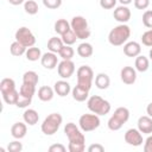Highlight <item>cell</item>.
Returning <instances> with one entry per match:
<instances>
[{
  "label": "cell",
  "instance_id": "obj_46",
  "mask_svg": "<svg viewBox=\"0 0 152 152\" xmlns=\"http://www.w3.org/2000/svg\"><path fill=\"white\" fill-rule=\"evenodd\" d=\"M146 113H147L148 116L152 118V102H150V103L147 104V107H146Z\"/></svg>",
  "mask_w": 152,
  "mask_h": 152
},
{
  "label": "cell",
  "instance_id": "obj_11",
  "mask_svg": "<svg viewBox=\"0 0 152 152\" xmlns=\"http://www.w3.org/2000/svg\"><path fill=\"white\" fill-rule=\"evenodd\" d=\"M125 141L131 146H140L142 145V134L137 128H129L125 133Z\"/></svg>",
  "mask_w": 152,
  "mask_h": 152
},
{
  "label": "cell",
  "instance_id": "obj_45",
  "mask_svg": "<svg viewBox=\"0 0 152 152\" xmlns=\"http://www.w3.org/2000/svg\"><path fill=\"white\" fill-rule=\"evenodd\" d=\"M144 151L145 152H152V135L147 137L144 144Z\"/></svg>",
  "mask_w": 152,
  "mask_h": 152
},
{
  "label": "cell",
  "instance_id": "obj_32",
  "mask_svg": "<svg viewBox=\"0 0 152 152\" xmlns=\"http://www.w3.org/2000/svg\"><path fill=\"white\" fill-rule=\"evenodd\" d=\"M1 95H2L4 101H5L7 104H15V103H17V100H18V96H19V91H17V90L14 89V90H12V91H8V93L1 94Z\"/></svg>",
  "mask_w": 152,
  "mask_h": 152
},
{
  "label": "cell",
  "instance_id": "obj_8",
  "mask_svg": "<svg viewBox=\"0 0 152 152\" xmlns=\"http://www.w3.org/2000/svg\"><path fill=\"white\" fill-rule=\"evenodd\" d=\"M78 125H80V128L83 132H91V131H95L96 128H99L100 118L95 113H93V114H83L78 119Z\"/></svg>",
  "mask_w": 152,
  "mask_h": 152
},
{
  "label": "cell",
  "instance_id": "obj_39",
  "mask_svg": "<svg viewBox=\"0 0 152 152\" xmlns=\"http://www.w3.org/2000/svg\"><path fill=\"white\" fill-rule=\"evenodd\" d=\"M141 42L145 46H152V28L147 30L141 36Z\"/></svg>",
  "mask_w": 152,
  "mask_h": 152
},
{
  "label": "cell",
  "instance_id": "obj_27",
  "mask_svg": "<svg viewBox=\"0 0 152 152\" xmlns=\"http://www.w3.org/2000/svg\"><path fill=\"white\" fill-rule=\"evenodd\" d=\"M39 82V76L36 71L28 70L23 75V83H27V84H32V86H37Z\"/></svg>",
  "mask_w": 152,
  "mask_h": 152
},
{
  "label": "cell",
  "instance_id": "obj_25",
  "mask_svg": "<svg viewBox=\"0 0 152 152\" xmlns=\"http://www.w3.org/2000/svg\"><path fill=\"white\" fill-rule=\"evenodd\" d=\"M134 66H135V70L140 71V72H145L147 71L148 66H150V62H148V58L145 57V56H137L135 58V62H134Z\"/></svg>",
  "mask_w": 152,
  "mask_h": 152
},
{
  "label": "cell",
  "instance_id": "obj_6",
  "mask_svg": "<svg viewBox=\"0 0 152 152\" xmlns=\"http://www.w3.org/2000/svg\"><path fill=\"white\" fill-rule=\"evenodd\" d=\"M72 31L76 33L78 39H87L90 36V30L88 28V21L82 15H76L70 21Z\"/></svg>",
  "mask_w": 152,
  "mask_h": 152
},
{
  "label": "cell",
  "instance_id": "obj_16",
  "mask_svg": "<svg viewBox=\"0 0 152 152\" xmlns=\"http://www.w3.org/2000/svg\"><path fill=\"white\" fill-rule=\"evenodd\" d=\"M141 52V46L138 42H128L124 45V53L127 57H137Z\"/></svg>",
  "mask_w": 152,
  "mask_h": 152
},
{
  "label": "cell",
  "instance_id": "obj_33",
  "mask_svg": "<svg viewBox=\"0 0 152 152\" xmlns=\"http://www.w3.org/2000/svg\"><path fill=\"white\" fill-rule=\"evenodd\" d=\"M76 39H78V38H77L76 33L72 31V28H70L68 32L62 34V40H63L64 45H72L76 42Z\"/></svg>",
  "mask_w": 152,
  "mask_h": 152
},
{
  "label": "cell",
  "instance_id": "obj_3",
  "mask_svg": "<svg viewBox=\"0 0 152 152\" xmlns=\"http://www.w3.org/2000/svg\"><path fill=\"white\" fill-rule=\"evenodd\" d=\"M88 109L97 115H106L110 112V103L99 95H93L87 101Z\"/></svg>",
  "mask_w": 152,
  "mask_h": 152
},
{
  "label": "cell",
  "instance_id": "obj_24",
  "mask_svg": "<svg viewBox=\"0 0 152 152\" xmlns=\"http://www.w3.org/2000/svg\"><path fill=\"white\" fill-rule=\"evenodd\" d=\"M64 43L62 40V38H57V37H51L49 40H48V49L49 51L51 52H55V53H59L61 49L63 48Z\"/></svg>",
  "mask_w": 152,
  "mask_h": 152
},
{
  "label": "cell",
  "instance_id": "obj_12",
  "mask_svg": "<svg viewBox=\"0 0 152 152\" xmlns=\"http://www.w3.org/2000/svg\"><path fill=\"white\" fill-rule=\"evenodd\" d=\"M113 17H114V19L116 21H119L121 24H125L131 19V11H129V8L127 6L121 5V6H118L114 10Z\"/></svg>",
  "mask_w": 152,
  "mask_h": 152
},
{
  "label": "cell",
  "instance_id": "obj_43",
  "mask_svg": "<svg viewBox=\"0 0 152 152\" xmlns=\"http://www.w3.org/2000/svg\"><path fill=\"white\" fill-rule=\"evenodd\" d=\"M65 146L62 145V144H53L49 147V151L50 152H65Z\"/></svg>",
  "mask_w": 152,
  "mask_h": 152
},
{
  "label": "cell",
  "instance_id": "obj_36",
  "mask_svg": "<svg viewBox=\"0 0 152 152\" xmlns=\"http://www.w3.org/2000/svg\"><path fill=\"white\" fill-rule=\"evenodd\" d=\"M31 101H32V97L25 96V95H23V94L19 93V96H18V100H17L15 106L19 107V108H26L28 104H31Z\"/></svg>",
  "mask_w": 152,
  "mask_h": 152
},
{
  "label": "cell",
  "instance_id": "obj_22",
  "mask_svg": "<svg viewBox=\"0 0 152 152\" xmlns=\"http://www.w3.org/2000/svg\"><path fill=\"white\" fill-rule=\"evenodd\" d=\"M71 94H72V97H74V100H76V101H78V102H83V101H86L87 99H88V95H89V90H87V89H83L82 87H80V86H75L74 88H72V90H71Z\"/></svg>",
  "mask_w": 152,
  "mask_h": 152
},
{
  "label": "cell",
  "instance_id": "obj_9",
  "mask_svg": "<svg viewBox=\"0 0 152 152\" xmlns=\"http://www.w3.org/2000/svg\"><path fill=\"white\" fill-rule=\"evenodd\" d=\"M15 40L19 42L20 44H23L26 48H31L36 43V37L31 32L30 28L23 26V27H19L17 30V32H15Z\"/></svg>",
  "mask_w": 152,
  "mask_h": 152
},
{
  "label": "cell",
  "instance_id": "obj_20",
  "mask_svg": "<svg viewBox=\"0 0 152 152\" xmlns=\"http://www.w3.org/2000/svg\"><path fill=\"white\" fill-rule=\"evenodd\" d=\"M109 84H110V78H109V76L107 74L100 72V74H97L95 76V86L99 89L104 90V89H107L109 87Z\"/></svg>",
  "mask_w": 152,
  "mask_h": 152
},
{
  "label": "cell",
  "instance_id": "obj_34",
  "mask_svg": "<svg viewBox=\"0 0 152 152\" xmlns=\"http://www.w3.org/2000/svg\"><path fill=\"white\" fill-rule=\"evenodd\" d=\"M58 55L61 56L62 59H71L75 55V51L71 48V45H63V48L61 49Z\"/></svg>",
  "mask_w": 152,
  "mask_h": 152
},
{
  "label": "cell",
  "instance_id": "obj_29",
  "mask_svg": "<svg viewBox=\"0 0 152 152\" xmlns=\"http://www.w3.org/2000/svg\"><path fill=\"white\" fill-rule=\"evenodd\" d=\"M14 89H15V82H14V80L8 78V77L1 80V82H0V91H1V94L12 91Z\"/></svg>",
  "mask_w": 152,
  "mask_h": 152
},
{
  "label": "cell",
  "instance_id": "obj_15",
  "mask_svg": "<svg viewBox=\"0 0 152 152\" xmlns=\"http://www.w3.org/2000/svg\"><path fill=\"white\" fill-rule=\"evenodd\" d=\"M138 129L142 134H151L152 133V118L148 115L140 116L138 119Z\"/></svg>",
  "mask_w": 152,
  "mask_h": 152
},
{
  "label": "cell",
  "instance_id": "obj_5",
  "mask_svg": "<svg viewBox=\"0 0 152 152\" xmlns=\"http://www.w3.org/2000/svg\"><path fill=\"white\" fill-rule=\"evenodd\" d=\"M62 121H63V118H62V115L59 113H51V114H49L44 119V121H43V124L40 126L42 132L45 135H53L58 131V128L61 127Z\"/></svg>",
  "mask_w": 152,
  "mask_h": 152
},
{
  "label": "cell",
  "instance_id": "obj_17",
  "mask_svg": "<svg viewBox=\"0 0 152 152\" xmlns=\"http://www.w3.org/2000/svg\"><path fill=\"white\" fill-rule=\"evenodd\" d=\"M53 89H55V93H56L58 96H62V97L66 96V95L70 93V90H71L70 84H69L66 81H64V80L57 81V82L53 84Z\"/></svg>",
  "mask_w": 152,
  "mask_h": 152
},
{
  "label": "cell",
  "instance_id": "obj_30",
  "mask_svg": "<svg viewBox=\"0 0 152 152\" xmlns=\"http://www.w3.org/2000/svg\"><path fill=\"white\" fill-rule=\"evenodd\" d=\"M10 51H11V53H12L13 56L19 57V56H21V55H24V53L26 52V46H24L23 44H20L19 42L15 40V42H13V43L11 44Z\"/></svg>",
  "mask_w": 152,
  "mask_h": 152
},
{
  "label": "cell",
  "instance_id": "obj_47",
  "mask_svg": "<svg viewBox=\"0 0 152 152\" xmlns=\"http://www.w3.org/2000/svg\"><path fill=\"white\" fill-rule=\"evenodd\" d=\"M8 2L11 5H14V6H18V5H21L24 2V0H8Z\"/></svg>",
  "mask_w": 152,
  "mask_h": 152
},
{
  "label": "cell",
  "instance_id": "obj_18",
  "mask_svg": "<svg viewBox=\"0 0 152 152\" xmlns=\"http://www.w3.org/2000/svg\"><path fill=\"white\" fill-rule=\"evenodd\" d=\"M26 132H27V127L24 122H15L11 127V134L15 139H23L26 135Z\"/></svg>",
  "mask_w": 152,
  "mask_h": 152
},
{
  "label": "cell",
  "instance_id": "obj_21",
  "mask_svg": "<svg viewBox=\"0 0 152 152\" xmlns=\"http://www.w3.org/2000/svg\"><path fill=\"white\" fill-rule=\"evenodd\" d=\"M53 93H55V89H52L49 86H43V87H40L38 89V97H39L40 101L48 102V101H51L52 100Z\"/></svg>",
  "mask_w": 152,
  "mask_h": 152
},
{
  "label": "cell",
  "instance_id": "obj_19",
  "mask_svg": "<svg viewBox=\"0 0 152 152\" xmlns=\"http://www.w3.org/2000/svg\"><path fill=\"white\" fill-rule=\"evenodd\" d=\"M23 119H24L25 124H27V125H30V126H33V125H36V124L38 122V120H39V114H38L37 110L28 108V109H26V110L24 112Z\"/></svg>",
  "mask_w": 152,
  "mask_h": 152
},
{
  "label": "cell",
  "instance_id": "obj_42",
  "mask_svg": "<svg viewBox=\"0 0 152 152\" xmlns=\"http://www.w3.org/2000/svg\"><path fill=\"white\" fill-rule=\"evenodd\" d=\"M150 6V0H134V7L137 10H146Z\"/></svg>",
  "mask_w": 152,
  "mask_h": 152
},
{
  "label": "cell",
  "instance_id": "obj_10",
  "mask_svg": "<svg viewBox=\"0 0 152 152\" xmlns=\"http://www.w3.org/2000/svg\"><path fill=\"white\" fill-rule=\"evenodd\" d=\"M57 72L62 78H70L75 72V63L71 59H63L57 65Z\"/></svg>",
  "mask_w": 152,
  "mask_h": 152
},
{
  "label": "cell",
  "instance_id": "obj_38",
  "mask_svg": "<svg viewBox=\"0 0 152 152\" xmlns=\"http://www.w3.org/2000/svg\"><path fill=\"white\" fill-rule=\"evenodd\" d=\"M43 5L49 10H57L62 5V0H43Z\"/></svg>",
  "mask_w": 152,
  "mask_h": 152
},
{
  "label": "cell",
  "instance_id": "obj_37",
  "mask_svg": "<svg viewBox=\"0 0 152 152\" xmlns=\"http://www.w3.org/2000/svg\"><path fill=\"white\" fill-rule=\"evenodd\" d=\"M142 24L144 26L152 28V10H146L142 14Z\"/></svg>",
  "mask_w": 152,
  "mask_h": 152
},
{
  "label": "cell",
  "instance_id": "obj_28",
  "mask_svg": "<svg viewBox=\"0 0 152 152\" xmlns=\"http://www.w3.org/2000/svg\"><path fill=\"white\" fill-rule=\"evenodd\" d=\"M25 56H26V58H27L28 61H31V62H36V61L40 59L43 55H42V51H40L39 48L31 46V48H28V49L26 50Z\"/></svg>",
  "mask_w": 152,
  "mask_h": 152
},
{
  "label": "cell",
  "instance_id": "obj_1",
  "mask_svg": "<svg viewBox=\"0 0 152 152\" xmlns=\"http://www.w3.org/2000/svg\"><path fill=\"white\" fill-rule=\"evenodd\" d=\"M64 133L69 139L68 150L70 152H83L86 148V137L74 122H68L64 127Z\"/></svg>",
  "mask_w": 152,
  "mask_h": 152
},
{
  "label": "cell",
  "instance_id": "obj_40",
  "mask_svg": "<svg viewBox=\"0 0 152 152\" xmlns=\"http://www.w3.org/2000/svg\"><path fill=\"white\" fill-rule=\"evenodd\" d=\"M7 150L10 152H20L23 150V144L19 142L18 140H14V141H11L7 146Z\"/></svg>",
  "mask_w": 152,
  "mask_h": 152
},
{
  "label": "cell",
  "instance_id": "obj_4",
  "mask_svg": "<svg viewBox=\"0 0 152 152\" xmlns=\"http://www.w3.org/2000/svg\"><path fill=\"white\" fill-rule=\"evenodd\" d=\"M129 119V110L126 107H119L114 110V114L108 120V128L110 131H119L125 122H127Z\"/></svg>",
  "mask_w": 152,
  "mask_h": 152
},
{
  "label": "cell",
  "instance_id": "obj_23",
  "mask_svg": "<svg viewBox=\"0 0 152 152\" xmlns=\"http://www.w3.org/2000/svg\"><path fill=\"white\" fill-rule=\"evenodd\" d=\"M94 52L93 45L90 43H81L77 48V55L82 58H89Z\"/></svg>",
  "mask_w": 152,
  "mask_h": 152
},
{
  "label": "cell",
  "instance_id": "obj_41",
  "mask_svg": "<svg viewBox=\"0 0 152 152\" xmlns=\"http://www.w3.org/2000/svg\"><path fill=\"white\" fill-rule=\"evenodd\" d=\"M116 1L118 0H100V6L103 10H110V8L115 7Z\"/></svg>",
  "mask_w": 152,
  "mask_h": 152
},
{
  "label": "cell",
  "instance_id": "obj_14",
  "mask_svg": "<svg viewBox=\"0 0 152 152\" xmlns=\"http://www.w3.org/2000/svg\"><path fill=\"white\" fill-rule=\"evenodd\" d=\"M120 77L125 84H133L137 80V71L132 66H124L120 71Z\"/></svg>",
  "mask_w": 152,
  "mask_h": 152
},
{
  "label": "cell",
  "instance_id": "obj_31",
  "mask_svg": "<svg viewBox=\"0 0 152 152\" xmlns=\"http://www.w3.org/2000/svg\"><path fill=\"white\" fill-rule=\"evenodd\" d=\"M24 10L27 14H31V15H34L38 13V4L34 1V0H27L24 2Z\"/></svg>",
  "mask_w": 152,
  "mask_h": 152
},
{
  "label": "cell",
  "instance_id": "obj_7",
  "mask_svg": "<svg viewBox=\"0 0 152 152\" xmlns=\"http://www.w3.org/2000/svg\"><path fill=\"white\" fill-rule=\"evenodd\" d=\"M77 86L82 87L83 89L90 90L93 80H94V71L88 65H82L77 69Z\"/></svg>",
  "mask_w": 152,
  "mask_h": 152
},
{
  "label": "cell",
  "instance_id": "obj_35",
  "mask_svg": "<svg viewBox=\"0 0 152 152\" xmlns=\"http://www.w3.org/2000/svg\"><path fill=\"white\" fill-rule=\"evenodd\" d=\"M19 93H20V94H23V95H25V96L33 97V95L36 94V86L27 84V83H23V84H21V87H20Z\"/></svg>",
  "mask_w": 152,
  "mask_h": 152
},
{
  "label": "cell",
  "instance_id": "obj_2",
  "mask_svg": "<svg viewBox=\"0 0 152 152\" xmlns=\"http://www.w3.org/2000/svg\"><path fill=\"white\" fill-rule=\"evenodd\" d=\"M131 36V28L126 24H120L110 30L108 34V42L114 46L124 45Z\"/></svg>",
  "mask_w": 152,
  "mask_h": 152
},
{
  "label": "cell",
  "instance_id": "obj_26",
  "mask_svg": "<svg viewBox=\"0 0 152 152\" xmlns=\"http://www.w3.org/2000/svg\"><path fill=\"white\" fill-rule=\"evenodd\" d=\"M70 28H71V25L65 19H58L55 23V32L58 33V34H61V36L64 34L65 32H68Z\"/></svg>",
  "mask_w": 152,
  "mask_h": 152
},
{
  "label": "cell",
  "instance_id": "obj_13",
  "mask_svg": "<svg viewBox=\"0 0 152 152\" xmlns=\"http://www.w3.org/2000/svg\"><path fill=\"white\" fill-rule=\"evenodd\" d=\"M40 63H42V65H43L45 69L52 70V69H55V68L57 66V64H58L57 55H56L55 52H51V51L45 52V53L42 56V58H40Z\"/></svg>",
  "mask_w": 152,
  "mask_h": 152
},
{
  "label": "cell",
  "instance_id": "obj_49",
  "mask_svg": "<svg viewBox=\"0 0 152 152\" xmlns=\"http://www.w3.org/2000/svg\"><path fill=\"white\" fill-rule=\"evenodd\" d=\"M148 57H150V59L152 61V49H151V50L148 51Z\"/></svg>",
  "mask_w": 152,
  "mask_h": 152
},
{
  "label": "cell",
  "instance_id": "obj_44",
  "mask_svg": "<svg viewBox=\"0 0 152 152\" xmlns=\"http://www.w3.org/2000/svg\"><path fill=\"white\" fill-rule=\"evenodd\" d=\"M104 147L101 144H91L88 147V152H103Z\"/></svg>",
  "mask_w": 152,
  "mask_h": 152
},
{
  "label": "cell",
  "instance_id": "obj_48",
  "mask_svg": "<svg viewBox=\"0 0 152 152\" xmlns=\"http://www.w3.org/2000/svg\"><path fill=\"white\" fill-rule=\"evenodd\" d=\"M121 5H125V6H127V5H129L131 2H132V0H118Z\"/></svg>",
  "mask_w": 152,
  "mask_h": 152
}]
</instances>
